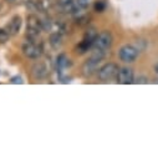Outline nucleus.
<instances>
[{
	"label": "nucleus",
	"instance_id": "1",
	"mask_svg": "<svg viewBox=\"0 0 158 158\" xmlns=\"http://www.w3.org/2000/svg\"><path fill=\"white\" fill-rule=\"evenodd\" d=\"M44 30V21L35 14H30L26 18V37L30 41H36Z\"/></svg>",
	"mask_w": 158,
	"mask_h": 158
},
{
	"label": "nucleus",
	"instance_id": "2",
	"mask_svg": "<svg viewBox=\"0 0 158 158\" xmlns=\"http://www.w3.org/2000/svg\"><path fill=\"white\" fill-rule=\"evenodd\" d=\"M105 56H106L105 52H102V51L95 49V51L91 54V56H90V57L82 64V66H81V72H82V75H84L85 77H91V76L97 71L98 65H100V62L103 60Z\"/></svg>",
	"mask_w": 158,
	"mask_h": 158
},
{
	"label": "nucleus",
	"instance_id": "3",
	"mask_svg": "<svg viewBox=\"0 0 158 158\" xmlns=\"http://www.w3.org/2000/svg\"><path fill=\"white\" fill-rule=\"evenodd\" d=\"M112 44H113V36H112V34L108 30H105V31H101L100 34H97L96 40L94 43V49L100 50V51L106 54L111 49Z\"/></svg>",
	"mask_w": 158,
	"mask_h": 158
},
{
	"label": "nucleus",
	"instance_id": "4",
	"mask_svg": "<svg viewBox=\"0 0 158 158\" xmlns=\"http://www.w3.org/2000/svg\"><path fill=\"white\" fill-rule=\"evenodd\" d=\"M97 34H98V32H97V30H96L95 27H90V29L85 32L82 41L78 44V46L76 48V52L80 54V55L86 54V52L94 46V43H95V40H96Z\"/></svg>",
	"mask_w": 158,
	"mask_h": 158
},
{
	"label": "nucleus",
	"instance_id": "5",
	"mask_svg": "<svg viewBox=\"0 0 158 158\" xmlns=\"http://www.w3.org/2000/svg\"><path fill=\"white\" fill-rule=\"evenodd\" d=\"M118 70H120V67H118L117 64L114 62H107L105 65H102L98 71H97V76L101 81L103 82H107L110 80H113V78H116L117 73H118Z\"/></svg>",
	"mask_w": 158,
	"mask_h": 158
},
{
	"label": "nucleus",
	"instance_id": "6",
	"mask_svg": "<svg viewBox=\"0 0 158 158\" xmlns=\"http://www.w3.org/2000/svg\"><path fill=\"white\" fill-rule=\"evenodd\" d=\"M21 50H23V54L27 59H32V60L40 59L41 55H43V52H44V49H43V45L41 44H37V43L30 41V40H27L26 43L23 44Z\"/></svg>",
	"mask_w": 158,
	"mask_h": 158
},
{
	"label": "nucleus",
	"instance_id": "7",
	"mask_svg": "<svg viewBox=\"0 0 158 158\" xmlns=\"http://www.w3.org/2000/svg\"><path fill=\"white\" fill-rule=\"evenodd\" d=\"M139 50L135 45H123L118 51V57L125 64H132L137 60Z\"/></svg>",
	"mask_w": 158,
	"mask_h": 158
},
{
	"label": "nucleus",
	"instance_id": "8",
	"mask_svg": "<svg viewBox=\"0 0 158 158\" xmlns=\"http://www.w3.org/2000/svg\"><path fill=\"white\" fill-rule=\"evenodd\" d=\"M117 84L121 85H131L135 81V73L131 67H121L116 76Z\"/></svg>",
	"mask_w": 158,
	"mask_h": 158
},
{
	"label": "nucleus",
	"instance_id": "9",
	"mask_svg": "<svg viewBox=\"0 0 158 158\" xmlns=\"http://www.w3.org/2000/svg\"><path fill=\"white\" fill-rule=\"evenodd\" d=\"M31 73L35 78L40 80V78H45L48 75H49V67L45 62H36L32 65L31 67Z\"/></svg>",
	"mask_w": 158,
	"mask_h": 158
},
{
	"label": "nucleus",
	"instance_id": "10",
	"mask_svg": "<svg viewBox=\"0 0 158 158\" xmlns=\"http://www.w3.org/2000/svg\"><path fill=\"white\" fill-rule=\"evenodd\" d=\"M59 5L62 11H65L67 14H72V15H76L77 9H80L77 6L75 0H59Z\"/></svg>",
	"mask_w": 158,
	"mask_h": 158
},
{
	"label": "nucleus",
	"instance_id": "11",
	"mask_svg": "<svg viewBox=\"0 0 158 158\" xmlns=\"http://www.w3.org/2000/svg\"><path fill=\"white\" fill-rule=\"evenodd\" d=\"M21 24H23L21 18H20L19 15H15V16L11 18L10 23L8 24L6 30L9 31L10 35H16V34L20 31V29H21Z\"/></svg>",
	"mask_w": 158,
	"mask_h": 158
},
{
	"label": "nucleus",
	"instance_id": "12",
	"mask_svg": "<svg viewBox=\"0 0 158 158\" xmlns=\"http://www.w3.org/2000/svg\"><path fill=\"white\" fill-rule=\"evenodd\" d=\"M49 41H50V45L52 49L57 50L59 48H61L62 45V35L60 32H52L50 35V39H49Z\"/></svg>",
	"mask_w": 158,
	"mask_h": 158
},
{
	"label": "nucleus",
	"instance_id": "13",
	"mask_svg": "<svg viewBox=\"0 0 158 158\" xmlns=\"http://www.w3.org/2000/svg\"><path fill=\"white\" fill-rule=\"evenodd\" d=\"M70 60L67 59V56L65 55V54H61V55H59L57 56V60H56V64H57V69H59V71H62L64 69H66L69 65H70V62H69Z\"/></svg>",
	"mask_w": 158,
	"mask_h": 158
},
{
	"label": "nucleus",
	"instance_id": "14",
	"mask_svg": "<svg viewBox=\"0 0 158 158\" xmlns=\"http://www.w3.org/2000/svg\"><path fill=\"white\" fill-rule=\"evenodd\" d=\"M106 6H107V4L105 0H97V2H95V5H94L95 11H97V13H103L106 10Z\"/></svg>",
	"mask_w": 158,
	"mask_h": 158
},
{
	"label": "nucleus",
	"instance_id": "15",
	"mask_svg": "<svg viewBox=\"0 0 158 158\" xmlns=\"http://www.w3.org/2000/svg\"><path fill=\"white\" fill-rule=\"evenodd\" d=\"M10 37V34L6 29H2L0 27V44H5Z\"/></svg>",
	"mask_w": 158,
	"mask_h": 158
},
{
	"label": "nucleus",
	"instance_id": "16",
	"mask_svg": "<svg viewBox=\"0 0 158 158\" xmlns=\"http://www.w3.org/2000/svg\"><path fill=\"white\" fill-rule=\"evenodd\" d=\"M90 3H91V0H76L77 6L80 8V9H82V10L87 9L89 5H90Z\"/></svg>",
	"mask_w": 158,
	"mask_h": 158
},
{
	"label": "nucleus",
	"instance_id": "17",
	"mask_svg": "<svg viewBox=\"0 0 158 158\" xmlns=\"http://www.w3.org/2000/svg\"><path fill=\"white\" fill-rule=\"evenodd\" d=\"M10 82H11V84H23V78H21L20 76H15V77L11 78Z\"/></svg>",
	"mask_w": 158,
	"mask_h": 158
},
{
	"label": "nucleus",
	"instance_id": "18",
	"mask_svg": "<svg viewBox=\"0 0 158 158\" xmlns=\"http://www.w3.org/2000/svg\"><path fill=\"white\" fill-rule=\"evenodd\" d=\"M137 82H139V84H146V82H147V78H146V77H138V78H137Z\"/></svg>",
	"mask_w": 158,
	"mask_h": 158
},
{
	"label": "nucleus",
	"instance_id": "19",
	"mask_svg": "<svg viewBox=\"0 0 158 158\" xmlns=\"http://www.w3.org/2000/svg\"><path fill=\"white\" fill-rule=\"evenodd\" d=\"M4 2H6V3H9V4H14L16 0H4Z\"/></svg>",
	"mask_w": 158,
	"mask_h": 158
},
{
	"label": "nucleus",
	"instance_id": "20",
	"mask_svg": "<svg viewBox=\"0 0 158 158\" xmlns=\"http://www.w3.org/2000/svg\"><path fill=\"white\" fill-rule=\"evenodd\" d=\"M156 72H157V73H158V65H157V66H156Z\"/></svg>",
	"mask_w": 158,
	"mask_h": 158
}]
</instances>
